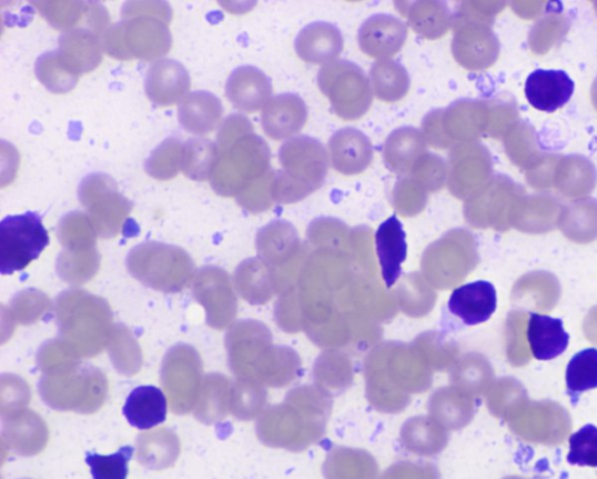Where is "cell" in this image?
Masks as SVG:
<instances>
[{"instance_id":"cell-6","label":"cell","mask_w":597,"mask_h":479,"mask_svg":"<svg viewBox=\"0 0 597 479\" xmlns=\"http://www.w3.org/2000/svg\"><path fill=\"white\" fill-rule=\"evenodd\" d=\"M79 199L102 238L117 237L133 208L119 192L118 182L105 173L87 176L79 187Z\"/></svg>"},{"instance_id":"cell-30","label":"cell","mask_w":597,"mask_h":479,"mask_svg":"<svg viewBox=\"0 0 597 479\" xmlns=\"http://www.w3.org/2000/svg\"><path fill=\"white\" fill-rule=\"evenodd\" d=\"M274 173L270 170L263 178L254 182L247 190L237 197L242 208L252 213H260L272 207V182Z\"/></svg>"},{"instance_id":"cell-19","label":"cell","mask_w":597,"mask_h":479,"mask_svg":"<svg viewBox=\"0 0 597 479\" xmlns=\"http://www.w3.org/2000/svg\"><path fill=\"white\" fill-rule=\"evenodd\" d=\"M123 415L132 427L141 430L152 429L166 420V397L155 386L136 387L127 399Z\"/></svg>"},{"instance_id":"cell-29","label":"cell","mask_w":597,"mask_h":479,"mask_svg":"<svg viewBox=\"0 0 597 479\" xmlns=\"http://www.w3.org/2000/svg\"><path fill=\"white\" fill-rule=\"evenodd\" d=\"M569 465L597 468V427L586 425L569 438Z\"/></svg>"},{"instance_id":"cell-27","label":"cell","mask_w":597,"mask_h":479,"mask_svg":"<svg viewBox=\"0 0 597 479\" xmlns=\"http://www.w3.org/2000/svg\"><path fill=\"white\" fill-rule=\"evenodd\" d=\"M50 24L61 31L87 29L89 3L82 2H34Z\"/></svg>"},{"instance_id":"cell-18","label":"cell","mask_w":597,"mask_h":479,"mask_svg":"<svg viewBox=\"0 0 597 479\" xmlns=\"http://www.w3.org/2000/svg\"><path fill=\"white\" fill-rule=\"evenodd\" d=\"M223 106L211 91L198 90L180 102L178 119L183 129L195 136L214 131L221 123Z\"/></svg>"},{"instance_id":"cell-11","label":"cell","mask_w":597,"mask_h":479,"mask_svg":"<svg viewBox=\"0 0 597 479\" xmlns=\"http://www.w3.org/2000/svg\"><path fill=\"white\" fill-rule=\"evenodd\" d=\"M273 88L269 77L254 66H242L229 77L225 94L239 110L255 112L272 99Z\"/></svg>"},{"instance_id":"cell-23","label":"cell","mask_w":597,"mask_h":479,"mask_svg":"<svg viewBox=\"0 0 597 479\" xmlns=\"http://www.w3.org/2000/svg\"><path fill=\"white\" fill-rule=\"evenodd\" d=\"M220 159L219 146L206 139H192L183 147V174L194 181L211 180Z\"/></svg>"},{"instance_id":"cell-12","label":"cell","mask_w":597,"mask_h":479,"mask_svg":"<svg viewBox=\"0 0 597 479\" xmlns=\"http://www.w3.org/2000/svg\"><path fill=\"white\" fill-rule=\"evenodd\" d=\"M343 36L327 21H314L305 27L294 40L298 58L312 64H327L336 61L343 51Z\"/></svg>"},{"instance_id":"cell-4","label":"cell","mask_w":597,"mask_h":479,"mask_svg":"<svg viewBox=\"0 0 597 479\" xmlns=\"http://www.w3.org/2000/svg\"><path fill=\"white\" fill-rule=\"evenodd\" d=\"M317 84L342 120H358L372 107L371 79L354 62L336 60L325 64L317 74Z\"/></svg>"},{"instance_id":"cell-13","label":"cell","mask_w":597,"mask_h":479,"mask_svg":"<svg viewBox=\"0 0 597 479\" xmlns=\"http://www.w3.org/2000/svg\"><path fill=\"white\" fill-rule=\"evenodd\" d=\"M448 308L466 326L486 323L497 309L496 288L487 281L458 287L451 295Z\"/></svg>"},{"instance_id":"cell-25","label":"cell","mask_w":597,"mask_h":479,"mask_svg":"<svg viewBox=\"0 0 597 479\" xmlns=\"http://www.w3.org/2000/svg\"><path fill=\"white\" fill-rule=\"evenodd\" d=\"M183 143L176 137H170L158 146L146 159L145 171L156 180H170L182 169Z\"/></svg>"},{"instance_id":"cell-7","label":"cell","mask_w":597,"mask_h":479,"mask_svg":"<svg viewBox=\"0 0 597 479\" xmlns=\"http://www.w3.org/2000/svg\"><path fill=\"white\" fill-rule=\"evenodd\" d=\"M407 36L405 21L393 14L377 13L363 22L357 40L364 54L384 60L392 59L404 48Z\"/></svg>"},{"instance_id":"cell-20","label":"cell","mask_w":597,"mask_h":479,"mask_svg":"<svg viewBox=\"0 0 597 479\" xmlns=\"http://www.w3.org/2000/svg\"><path fill=\"white\" fill-rule=\"evenodd\" d=\"M527 338L538 360H553L563 355L569 343V335L559 318L530 312Z\"/></svg>"},{"instance_id":"cell-22","label":"cell","mask_w":597,"mask_h":479,"mask_svg":"<svg viewBox=\"0 0 597 479\" xmlns=\"http://www.w3.org/2000/svg\"><path fill=\"white\" fill-rule=\"evenodd\" d=\"M371 83L375 97L386 103L404 99L411 87L406 68L394 59L377 60L371 70Z\"/></svg>"},{"instance_id":"cell-21","label":"cell","mask_w":597,"mask_h":479,"mask_svg":"<svg viewBox=\"0 0 597 479\" xmlns=\"http://www.w3.org/2000/svg\"><path fill=\"white\" fill-rule=\"evenodd\" d=\"M396 8L416 33L428 40L444 37L452 26V13L445 2H397Z\"/></svg>"},{"instance_id":"cell-24","label":"cell","mask_w":597,"mask_h":479,"mask_svg":"<svg viewBox=\"0 0 597 479\" xmlns=\"http://www.w3.org/2000/svg\"><path fill=\"white\" fill-rule=\"evenodd\" d=\"M567 392L577 401L578 396L597 389V349H586L574 356L566 370Z\"/></svg>"},{"instance_id":"cell-17","label":"cell","mask_w":597,"mask_h":479,"mask_svg":"<svg viewBox=\"0 0 597 479\" xmlns=\"http://www.w3.org/2000/svg\"><path fill=\"white\" fill-rule=\"evenodd\" d=\"M426 153L424 133L412 127H403L389 133L383 149L385 167L399 176L411 174Z\"/></svg>"},{"instance_id":"cell-3","label":"cell","mask_w":597,"mask_h":479,"mask_svg":"<svg viewBox=\"0 0 597 479\" xmlns=\"http://www.w3.org/2000/svg\"><path fill=\"white\" fill-rule=\"evenodd\" d=\"M282 170L274 173L272 199L281 203L301 201L324 186L330 154L317 140L297 136L280 150Z\"/></svg>"},{"instance_id":"cell-16","label":"cell","mask_w":597,"mask_h":479,"mask_svg":"<svg viewBox=\"0 0 597 479\" xmlns=\"http://www.w3.org/2000/svg\"><path fill=\"white\" fill-rule=\"evenodd\" d=\"M375 242L383 280L387 289L393 288L401 278L402 265L407 258L406 233L397 216L380 224Z\"/></svg>"},{"instance_id":"cell-28","label":"cell","mask_w":597,"mask_h":479,"mask_svg":"<svg viewBox=\"0 0 597 479\" xmlns=\"http://www.w3.org/2000/svg\"><path fill=\"white\" fill-rule=\"evenodd\" d=\"M133 451L131 446H125L118 452L107 456L87 452L85 462L90 467L93 479H127Z\"/></svg>"},{"instance_id":"cell-1","label":"cell","mask_w":597,"mask_h":479,"mask_svg":"<svg viewBox=\"0 0 597 479\" xmlns=\"http://www.w3.org/2000/svg\"><path fill=\"white\" fill-rule=\"evenodd\" d=\"M217 146L220 159L211 184L222 197H239L270 171L267 144L240 113L223 122Z\"/></svg>"},{"instance_id":"cell-10","label":"cell","mask_w":597,"mask_h":479,"mask_svg":"<svg viewBox=\"0 0 597 479\" xmlns=\"http://www.w3.org/2000/svg\"><path fill=\"white\" fill-rule=\"evenodd\" d=\"M328 152L333 169L344 176L364 172L374 159L372 140L355 128L337 130L330 139Z\"/></svg>"},{"instance_id":"cell-5","label":"cell","mask_w":597,"mask_h":479,"mask_svg":"<svg viewBox=\"0 0 597 479\" xmlns=\"http://www.w3.org/2000/svg\"><path fill=\"white\" fill-rule=\"evenodd\" d=\"M50 245V236L39 213L9 216L0 222V272L12 276L38 260Z\"/></svg>"},{"instance_id":"cell-15","label":"cell","mask_w":597,"mask_h":479,"mask_svg":"<svg viewBox=\"0 0 597 479\" xmlns=\"http://www.w3.org/2000/svg\"><path fill=\"white\" fill-rule=\"evenodd\" d=\"M576 83L565 71L537 70L525 82V97L529 103L545 112H555L573 97Z\"/></svg>"},{"instance_id":"cell-9","label":"cell","mask_w":597,"mask_h":479,"mask_svg":"<svg viewBox=\"0 0 597 479\" xmlns=\"http://www.w3.org/2000/svg\"><path fill=\"white\" fill-rule=\"evenodd\" d=\"M308 120L305 101L293 93L272 97L263 108L261 122L273 141H284L301 132Z\"/></svg>"},{"instance_id":"cell-26","label":"cell","mask_w":597,"mask_h":479,"mask_svg":"<svg viewBox=\"0 0 597 479\" xmlns=\"http://www.w3.org/2000/svg\"><path fill=\"white\" fill-rule=\"evenodd\" d=\"M36 76L54 94H65L74 89L79 82V77L67 70L58 51L43 53L38 58Z\"/></svg>"},{"instance_id":"cell-8","label":"cell","mask_w":597,"mask_h":479,"mask_svg":"<svg viewBox=\"0 0 597 479\" xmlns=\"http://www.w3.org/2000/svg\"><path fill=\"white\" fill-rule=\"evenodd\" d=\"M190 89L188 68L176 60H158L146 73V96L158 107H171L181 102L190 94Z\"/></svg>"},{"instance_id":"cell-14","label":"cell","mask_w":597,"mask_h":479,"mask_svg":"<svg viewBox=\"0 0 597 479\" xmlns=\"http://www.w3.org/2000/svg\"><path fill=\"white\" fill-rule=\"evenodd\" d=\"M102 37L84 28L64 32L58 54L69 72L80 77L97 70L102 62Z\"/></svg>"},{"instance_id":"cell-2","label":"cell","mask_w":597,"mask_h":479,"mask_svg":"<svg viewBox=\"0 0 597 479\" xmlns=\"http://www.w3.org/2000/svg\"><path fill=\"white\" fill-rule=\"evenodd\" d=\"M122 18L101 38L103 51L110 57L123 61H153L171 51L170 6L164 2L127 3Z\"/></svg>"}]
</instances>
